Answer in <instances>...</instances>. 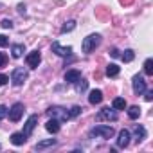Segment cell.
Segmentation results:
<instances>
[{
	"label": "cell",
	"mask_w": 153,
	"mask_h": 153,
	"mask_svg": "<svg viewBox=\"0 0 153 153\" xmlns=\"http://www.w3.org/2000/svg\"><path fill=\"white\" fill-rule=\"evenodd\" d=\"M110 54H112L114 58H119V56H121V52H119L117 49H112V52H110Z\"/></svg>",
	"instance_id": "d590c367"
},
{
	"label": "cell",
	"mask_w": 153,
	"mask_h": 153,
	"mask_svg": "<svg viewBox=\"0 0 153 153\" xmlns=\"http://www.w3.org/2000/svg\"><path fill=\"white\" fill-rule=\"evenodd\" d=\"M130 139H131L130 131L128 130H121L119 135H117V148H126L130 144Z\"/></svg>",
	"instance_id": "8fae6325"
},
{
	"label": "cell",
	"mask_w": 153,
	"mask_h": 153,
	"mask_svg": "<svg viewBox=\"0 0 153 153\" xmlns=\"http://www.w3.org/2000/svg\"><path fill=\"white\" fill-rule=\"evenodd\" d=\"M139 115H140V108L139 106H130L128 108V117L130 119H139Z\"/></svg>",
	"instance_id": "484cf974"
},
{
	"label": "cell",
	"mask_w": 153,
	"mask_h": 153,
	"mask_svg": "<svg viewBox=\"0 0 153 153\" xmlns=\"http://www.w3.org/2000/svg\"><path fill=\"white\" fill-rule=\"evenodd\" d=\"M79 78H81V72H79V70H76V68L67 70V72H65V76H63V79H65L67 83H76Z\"/></svg>",
	"instance_id": "7c38bea8"
},
{
	"label": "cell",
	"mask_w": 153,
	"mask_h": 153,
	"mask_svg": "<svg viewBox=\"0 0 153 153\" xmlns=\"http://www.w3.org/2000/svg\"><path fill=\"white\" fill-rule=\"evenodd\" d=\"M131 87H133V92H135L137 96L144 94V90H146V81H144V78H142L140 74L133 76V79H131Z\"/></svg>",
	"instance_id": "52a82bcc"
},
{
	"label": "cell",
	"mask_w": 153,
	"mask_h": 153,
	"mask_svg": "<svg viewBox=\"0 0 153 153\" xmlns=\"http://www.w3.org/2000/svg\"><path fill=\"white\" fill-rule=\"evenodd\" d=\"M24 52H25V45H24V43H15V45L11 47V56H13V58H16V59H18V58H22V56H24Z\"/></svg>",
	"instance_id": "5bb4252c"
},
{
	"label": "cell",
	"mask_w": 153,
	"mask_h": 153,
	"mask_svg": "<svg viewBox=\"0 0 153 153\" xmlns=\"http://www.w3.org/2000/svg\"><path fill=\"white\" fill-rule=\"evenodd\" d=\"M0 149H2V144H0Z\"/></svg>",
	"instance_id": "8d00e7d4"
},
{
	"label": "cell",
	"mask_w": 153,
	"mask_h": 153,
	"mask_svg": "<svg viewBox=\"0 0 153 153\" xmlns=\"http://www.w3.org/2000/svg\"><path fill=\"white\" fill-rule=\"evenodd\" d=\"M45 112H47V115H49V117H52V119H58L59 123H65V121H68V119H70V114H68V110H67V108H63V106H58V105H54V106H49Z\"/></svg>",
	"instance_id": "7a4b0ae2"
},
{
	"label": "cell",
	"mask_w": 153,
	"mask_h": 153,
	"mask_svg": "<svg viewBox=\"0 0 153 153\" xmlns=\"http://www.w3.org/2000/svg\"><path fill=\"white\" fill-rule=\"evenodd\" d=\"M81 112H83V108H81V106H78V105H76V106H72V108L68 110V114H70V119H72V117H78Z\"/></svg>",
	"instance_id": "4316f807"
},
{
	"label": "cell",
	"mask_w": 153,
	"mask_h": 153,
	"mask_svg": "<svg viewBox=\"0 0 153 153\" xmlns=\"http://www.w3.org/2000/svg\"><path fill=\"white\" fill-rule=\"evenodd\" d=\"M96 16H97L99 20H108V18H110V13H108L105 7H97V9H96Z\"/></svg>",
	"instance_id": "cb8c5ba5"
},
{
	"label": "cell",
	"mask_w": 153,
	"mask_h": 153,
	"mask_svg": "<svg viewBox=\"0 0 153 153\" xmlns=\"http://www.w3.org/2000/svg\"><path fill=\"white\" fill-rule=\"evenodd\" d=\"M119 72H121V68L115 63L106 65V76H108V78H115V76H119Z\"/></svg>",
	"instance_id": "d6986e66"
},
{
	"label": "cell",
	"mask_w": 153,
	"mask_h": 153,
	"mask_svg": "<svg viewBox=\"0 0 153 153\" xmlns=\"http://www.w3.org/2000/svg\"><path fill=\"white\" fill-rule=\"evenodd\" d=\"M119 2H121V6L128 7V6H131V4H133V0H119Z\"/></svg>",
	"instance_id": "836d02e7"
},
{
	"label": "cell",
	"mask_w": 153,
	"mask_h": 153,
	"mask_svg": "<svg viewBox=\"0 0 153 153\" xmlns=\"http://www.w3.org/2000/svg\"><path fill=\"white\" fill-rule=\"evenodd\" d=\"M76 29V22L74 20H68V22H65L63 25H61V34H65V33H70V31H74Z\"/></svg>",
	"instance_id": "7402d4cb"
},
{
	"label": "cell",
	"mask_w": 153,
	"mask_h": 153,
	"mask_svg": "<svg viewBox=\"0 0 153 153\" xmlns=\"http://www.w3.org/2000/svg\"><path fill=\"white\" fill-rule=\"evenodd\" d=\"M7 81H9V76H6V74H0V87H4Z\"/></svg>",
	"instance_id": "1f68e13d"
},
{
	"label": "cell",
	"mask_w": 153,
	"mask_h": 153,
	"mask_svg": "<svg viewBox=\"0 0 153 153\" xmlns=\"http://www.w3.org/2000/svg\"><path fill=\"white\" fill-rule=\"evenodd\" d=\"M114 128L112 126H108V124H97V126H94L92 130H90V137L94 139V137H101V139H112L114 137Z\"/></svg>",
	"instance_id": "3957f363"
},
{
	"label": "cell",
	"mask_w": 153,
	"mask_h": 153,
	"mask_svg": "<svg viewBox=\"0 0 153 153\" xmlns=\"http://www.w3.org/2000/svg\"><path fill=\"white\" fill-rule=\"evenodd\" d=\"M133 58H135V52H133L131 49H126V51L121 54V59H123L124 63H130V61H133Z\"/></svg>",
	"instance_id": "603a6c76"
},
{
	"label": "cell",
	"mask_w": 153,
	"mask_h": 153,
	"mask_svg": "<svg viewBox=\"0 0 153 153\" xmlns=\"http://www.w3.org/2000/svg\"><path fill=\"white\" fill-rule=\"evenodd\" d=\"M103 101V92L101 90H92L90 96H88V103L90 105H99Z\"/></svg>",
	"instance_id": "2e32d148"
},
{
	"label": "cell",
	"mask_w": 153,
	"mask_h": 153,
	"mask_svg": "<svg viewBox=\"0 0 153 153\" xmlns=\"http://www.w3.org/2000/svg\"><path fill=\"white\" fill-rule=\"evenodd\" d=\"M58 144V140L56 139H47V140H40L36 146H34V149H45V148H51V146H56Z\"/></svg>",
	"instance_id": "ac0fdd59"
},
{
	"label": "cell",
	"mask_w": 153,
	"mask_h": 153,
	"mask_svg": "<svg viewBox=\"0 0 153 153\" xmlns=\"http://www.w3.org/2000/svg\"><path fill=\"white\" fill-rule=\"evenodd\" d=\"M87 88H88V81H85L83 78H79L78 81H76V92L78 94H83Z\"/></svg>",
	"instance_id": "ffe728a7"
},
{
	"label": "cell",
	"mask_w": 153,
	"mask_h": 153,
	"mask_svg": "<svg viewBox=\"0 0 153 153\" xmlns=\"http://www.w3.org/2000/svg\"><path fill=\"white\" fill-rule=\"evenodd\" d=\"M24 105L22 103H15L13 106H11V110L7 112V115H9V119L13 121V123H18L20 119H22V115H24Z\"/></svg>",
	"instance_id": "8992f818"
},
{
	"label": "cell",
	"mask_w": 153,
	"mask_h": 153,
	"mask_svg": "<svg viewBox=\"0 0 153 153\" xmlns=\"http://www.w3.org/2000/svg\"><path fill=\"white\" fill-rule=\"evenodd\" d=\"M36 123H38V115H36V114L29 115V119H27V123H25V126H24V131H22V133H24L25 137H29V135L33 133V130H34Z\"/></svg>",
	"instance_id": "30bf717a"
},
{
	"label": "cell",
	"mask_w": 153,
	"mask_h": 153,
	"mask_svg": "<svg viewBox=\"0 0 153 153\" xmlns=\"http://www.w3.org/2000/svg\"><path fill=\"white\" fill-rule=\"evenodd\" d=\"M126 106H128V103H126V99H123V97H115L114 103H112V108H115V110H124Z\"/></svg>",
	"instance_id": "44dd1931"
},
{
	"label": "cell",
	"mask_w": 153,
	"mask_h": 153,
	"mask_svg": "<svg viewBox=\"0 0 153 153\" xmlns=\"http://www.w3.org/2000/svg\"><path fill=\"white\" fill-rule=\"evenodd\" d=\"M9 45V38L4 36V34H0V47H7Z\"/></svg>",
	"instance_id": "4dcf8cb0"
},
{
	"label": "cell",
	"mask_w": 153,
	"mask_h": 153,
	"mask_svg": "<svg viewBox=\"0 0 153 153\" xmlns=\"http://www.w3.org/2000/svg\"><path fill=\"white\" fill-rule=\"evenodd\" d=\"M25 61H27V67H31V68H38V65H40V61H42V54H40V51H33V52H29V54L25 56Z\"/></svg>",
	"instance_id": "ba28073f"
},
{
	"label": "cell",
	"mask_w": 153,
	"mask_h": 153,
	"mask_svg": "<svg viewBox=\"0 0 153 153\" xmlns=\"http://www.w3.org/2000/svg\"><path fill=\"white\" fill-rule=\"evenodd\" d=\"M144 74H146V76H151V74H153V59H151V58H148V59L144 61Z\"/></svg>",
	"instance_id": "d4e9b609"
},
{
	"label": "cell",
	"mask_w": 153,
	"mask_h": 153,
	"mask_svg": "<svg viewBox=\"0 0 153 153\" xmlns=\"http://www.w3.org/2000/svg\"><path fill=\"white\" fill-rule=\"evenodd\" d=\"M45 130H47V131H51V133H58V131H59V121L51 117V119L45 123Z\"/></svg>",
	"instance_id": "9a60e30c"
},
{
	"label": "cell",
	"mask_w": 153,
	"mask_h": 153,
	"mask_svg": "<svg viewBox=\"0 0 153 153\" xmlns=\"http://www.w3.org/2000/svg\"><path fill=\"white\" fill-rule=\"evenodd\" d=\"M99 45H101V34H88V36L83 40L81 49H83L85 54H90V52H94Z\"/></svg>",
	"instance_id": "6da1fadb"
},
{
	"label": "cell",
	"mask_w": 153,
	"mask_h": 153,
	"mask_svg": "<svg viewBox=\"0 0 153 153\" xmlns=\"http://www.w3.org/2000/svg\"><path fill=\"white\" fill-rule=\"evenodd\" d=\"M6 63H7V54L6 52H0V68L6 67Z\"/></svg>",
	"instance_id": "f1b7e54d"
},
{
	"label": "cell",
	"mask_w": 153,
	"mask_h": 153,
	"mask_svg": "<svg viewBox=\"0 0 153 153\" xmlns=\"http://www.w3.org/2000/svg\"><path fill=\"white\" fill-rule=\"evenodd\" d=\"M133 139L137 140V142H142L144 139H146V128L144 126H140V124H133Z\"/></svg>",
	"instance_id": "4fadbf2b"
},
{
	"label": "cell",
	"mask_w": 153,
	"mask_h": 153,
	"mask_svg": "<svg viewBox=\"0 0 153 153\" xmlns=\"http://www.w3.org/2000/svg\"><path fill=\"white\" fill-rule=\"evenodd\" d=\"M96 119H97V121H117V110L106 106V108H103V110L96 115Z\"/></svg>",
	"instance_id": "5b68a950"
},
{
	"label": "cell",
	"mask_w": 153,
	"mask_h": 153,
	"mask_svg": "<svg viewBox=\"0 0 153 153\" xmlns=\"http://www.w3.org/2000/svg\"><path fill=\"white\" fill-rule=\"evenodd\" d=\"M0 25H2L4 29H11V27H13V22H11L9 18H4V20H2V24H0Z\"/></svg>",
	"instance_id": "f546056e"
},
{
	"label": "cell",
	"mask_w": 153,
	"mask_h": 153,
	"mask_svg": "<svg viewBox=\"0 0 153 153\" xmlns=\"http://www.w3.org/2000/svg\"><path fill=\"white\" fill-rule=\"evenodd\" d=\"M51 49H52L54 54H58V56H61V58H67V56L72 54V47H63V45H59L58 42H54V43L51 45Z\"/></svg>",
	"instance_id": "9c48e42d"
},
{
	"label": "cell",
	"mask_w": 153,
	"mask_h": 153,
	"mask_svg": "<svg viewBox=\"0 0 153 153\" xmlns=\"http://www.w3.org/2000/svg\"><path fill=\"white\" fill-rule=\"evenodd\" d=\"M7 112H9V108H7V106L0 105V121H2L4 117H7Z\"/></svg>",
	"instance_id": "83f0119b"
},
{
	"label": "cell",
	"mask_w": 153,
	"mask_h": 153,
	"mask_svg": "<svg viewBox=\"0 0 153 153\" xmlns=\"http://www.w3.org/2000/svg\"><path fill=\"white\" fill-rule=\"evenodd\" d=\"M25 79H27V70L24 67H16L11 74V83L15 87H22L25 83Z\"/></svg>",
	"instance_id": "277c9868"
},
{
	"label": "cell",
	"mask_w": 153,
	"mask_h": 153,
	"mask_svg": "<svg viewBox=\"0 0 153 153\" xmlns=\"http://www.w3.org/2000/svg\"><path fill=\"white\" fill-rule=\"evenodd\" d=\"M144 92H146V90H144ZM144 97H146V101H153V90H148Z\"/></svg>",
	"instance_id": "d6a6232c"
},
{
	"label": "cell",
	"mask_w": 153,
	"mask_h": 153,
	"mask_svg": "<svg viewBox=\"0 0 153 153\" xmlns=\"http://www.w3.org/2000/svg\"><path fill=\"white\" fill-rule=\"evenodd\" d=\"M16 11H18L20 15H25V6H24V4H18V7H16Z\"/></svg>",
	"instance_id": "e575fe53"
},
{
	"label": "cell",
	"mask_w": 153,
	"mask_h": 153,
	"mask_svg": "<svg viewBox=\"0 0 153 153\" xmlns=\"http://www.w3.org/2000/svg\"><path fill=\"white\" fill-rule=\"evenodd\" d=\"M25 140H27V137H25L22 131H16V133H13V135H11V142H13L15 146H22Z\"/></svg>",
	"instance_id": "e0dca14e"
}]
</instances>
